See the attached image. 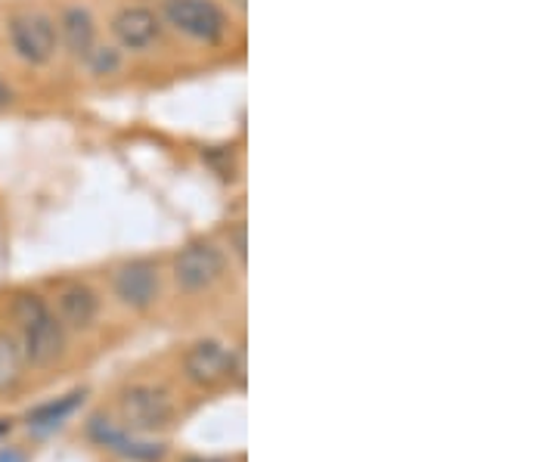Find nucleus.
Instances as JSON below:
<instances>
[{
  "label": "nucleus",
  "instance_id": "obj_1",
  "mask_svg": "<svg viewBox=\"0 0 558 462\" xmlns=\"http://www.w3.org/2000/svg\"><path fill=\"white\" fill-rule=\"evenodd\" d=\"M10 320L16 326V342L25 366L50 369L65 354V326L38 292H16L10 302Z\"/></svg>",
  "mask_w": 558,
  "mask_h": 462
},
{
  "label": "nucleus",
  "instance_id": "obj_2",
  "mask_svg": "<svg viewBox=\"0 0 558 462\" xmlns=\"http://www.w3.org/2000/svg\"><path fill=\"white\" fill-rule=\"evenodd\" d=\"M3 40L13 60H20L28 69H47L62 53L57 16L44 13L38 7L10 13L3 22Z\"/></svg>",
  "mask_w": 558,
  "mask_h": 462
},
{
  "label": "nucleus",
  "instance_id": "obj_3",
  "mask_svg": "<svg viewBox=\"0 0 558 462\" xmlns=\"http://www.w3.org/2000/svg\"><path fill=\"white\" fill-rule=\"evenodd\" d=\"M165 28L199 47H220L233 32V20L220 0H161Z\"/></svg>",
  "mask_w": 558,
  "mask_h": 462
},
{
  "label": "nucleus",
  "instance_id": "obj_4",
  "mask_svg": "<svg viewBox=\"0 0 558 462\" xmlns=\"http://www.w3.org/2000/svg\"><path fill=\"white\" fill-rule=\"evenodd\" d=\"M171 273L178 289H183L186 295H199L215 289L227 277V255L211 240H193L174 255Z\"/></svg>",
  "mask_w": 558,
  "mask_h": 462
},
{
  "label": "nucleus",
  "instance_id": "obj_5",
  "mask_svg": "<svg viewBox=\"0 0 558 462\" xmlns=\"http://www.w3.org/2000/svg\"><path fill=\"white\" fill-rule=\"evenodd\" d=\"M165 22L153 10V7H143V3H128L112 13L109 20V35L112 44L119 47L124 57H146L159 47L165 40Z\"/></svg>",
  "mask_w": 558,
  "mask_h": 462
},
{
  "label": "nucleus",
  "instance_id": "obj_6",
  "mask_svg": "<svg viewBox=\"0 0 558 462\" xmlns=\"http://www.w3.org/2000/svg\"><path fill=\"white\" fill-rule=\"evenodd\" d=\"M119 410L124 428L128 431H140V435L161 431L174 420V401L168 398L165 388H156V385H131V388H124Z\"/></svg>",
  "mask_w": 558,
  "mask_h": 462
},
{
  "label": "nucleus",
  "instance_id": "obj_7",
  "mask_svg": "<svg viewBox=\"0 0 558 462\" xmlns=\"http://www.w3.org/2000/svg\"><path fill=\"white\" fill-rule=\"evenodd\" d=\"M233 373H242V361L233 348L218 339H202L190 344V351L183 354V376L199 388H218Z\"/></svg>",
  "mask_w": 558,
  "mask_h": 462
},
{
  "label": "nucleus",
  "instance_id": "obj_8",
  "mask_svg": "<svg viewBox=\"0 0 558 462\" xmlns=\"http://www.w3.org/2000/svg\"><path fill=\"white\" fill-rule=\"evenodd\" d=\"M161 277L159 264L149 258H137V262H124L116 267L112 273V295L124 304L128 311H149L159 302Z\"/></svg>",
  "mask_w": 558,
  "mask_h": 462
},
{
  "label": "nucleus",
  "instance_id": "obj_9",
  "mask_svg": "<svg viewBox=\"0 0 558 462\" xmlns=\"http://www.w3.org/2000/svg\"><path fill=\"white\" fill-rule=\"evenodd\" d=\"M57 32H60V50L72 60H84L94 44L100 40V25L97 16L84 3H69L57 13Z\"/></svg>",
  "mask_w": 558,
  "mask_h": 462
},
{
  "label": "nucleus",
  "instance_id": "obj_10",
  "mask_svg": "<svg viewBox=\"0 0 558 462\" xmlns=\"http://www.w3.org/2000/svg\"><path fill=\"white\" fill-rule=\"evenodd\" d=\"M87 435L100 443V447H106V450H112V453L124 457V460L159 462L161 457H165V443L137 438V435H131L128 428H116V425L109 423L106 416H94L90 425H87Z\"/></svg>",
  "mask_w": 558,
  "mask_h": 462
},
{
  "label": "nucleus",
  "instance_id": "obj_11",
  "mask_svg": "<svg viewBox=\"0 0 558 462\" xmlns=\"http://www.w3.org/2000/svg\"><path fill=\"white\" fill-rule=\"evenodd\" d=\"M65 332H84L100 317V299L87 282H65L57 292V311H53Z\"/></svg>",
  "mask_w": 558,
  "mask_h": 462
},
{
  "label": "nucleus",
  "instance_id": "obj_12",
  "mask_svg": "<svg viewBox=\"0 0 558 462\" xmlns=\"http://www.w3.org/2000/svg\"><path fill=\"white\" fill-rule=\"evenodd\" d=\"M84 388H75V391H69V394H62V398H57V401L50 403H40V406H35L28 416H25V423H28V428L32 431H53V428H60V425H65V420L78 410L81 403H84Z\"/></svg>",
  "mask_w": 558,
  "mask_h": 462
},
{
  "label": "nucleus",
  "instance_id": "obj_13",
  "mask_svg": "<svg viewBox=\"0 0 558 462\" xmlns=\"http://www.w3.org/2000/svg\"><path fill=\"white\" fill-rule=\"evenodd\" d=\"M22 376H25V357H22L20 342H16V336L0 329V394L16 391L22 385Z\"/></svg>",
  "mask_w": 558,
  "mask_h": 462
},
{
  "label": "nucleus",
  "instance_id": "obj_14",
  "mask_svg": "<svg viewBox=\"0 0 558 462\" xmlns=\"http://www.w3.org/2000/svg\"><path fill=\"white\" fill-rule=\"evenodd\" d=\"M81 65L90 72V75H119L124 69V53H121L116 44H102L97 40L94 50L81 60Z\"/></svg>",
  "mask_w": 558,
  "mask_h": 462
},
{
  "label": "nucleus",
  "instance_id": "obj_15",
  "mask_svg": "<svg viewBox=\"0 0 558 462\" xmlns=\"http://www.w3.org/2000/svg\"><path fill=\"white\" fill-rule=\"evenodd\" d=\"M13 102H16V90H13V84H10V81L0 75V112H7Z\"/></svg>",
  "mask_w": 558,
  "mask_h": 462
},
{
  "label": "nucleus",
  "instance_id": "obj_16",
  "mask_svg": "<svg viewBox=\"0 0 558 462\" xmlns=\"http://www.w3.org/2000/svg\"><path fill=\"white\" fill-rule=\"evenodd\" d=\"M0 462H25V457L16 450H0Z\"/></svg>",
  "mask_w": 558,
  "mask_h": 462
},
{
  "label": "nucleus",
  "instance_id": "obj_17",
  "mask_svg": "<svg viewBox=\"0 0 558 462\" xmlns=\"http://www.w3.org/2000/svg\"><path fill=\"white\" fill-rule=\"evenodd\" d=\"M10 428H13L10 420H0V438H3V435H10Z\"/></svg>",
  "mask_w": 558,
  "mask_h": 462
},
{
  "label": "nucleus",
  "instance_id": "obj_18",
  "mask_svg": "<svg viewBox=\"0 0 558 462\" xmlns=\"http://www.w3.org/2000/svg\"><path fill=\"white\" fill-rule=\"evenodd\" d=\"M186 462H218V460H186Z\"/></svg>",
  "mask_w": 558,
  "mask_h": 462
}]
</instances>
